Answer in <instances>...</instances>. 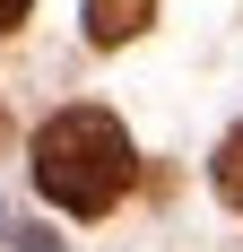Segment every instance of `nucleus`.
<instances>
[{"mask_svg": "<svg viewBox=\"0 0 243 252\" xmlns=\"http://www.w3.org/2000/svg\"><path fill=\"white\" fill-rule=\"evenodd\" d=\"M156 18V0H87V44H130Z\"/></svg>", "mask_w": 243, "mask_h": 252, "instance_id": "nucleus-2", "label": "nucleus"}, {"mask_svg": "<svg viewBox=\"0 0 243 252\" xmlns=\"http://www.w3.org/2000/svg\"><path fill=\"white\" fill-rule=\"evenodd\" d=\"M26 9H35V0H0V35H9V26H18Z\"/></svg>", "mask_w": 243, "mask_h": 252, "instance_id": "nucleus-4", "label": "nucleus"}, {"mask_svg": "<svg viewBox=\"0 0 243 252\" xmlns=\"http://www.w3.org/2000/svg\"><path fill=\"white\" fill-rule=\"evenodd\" d=\"M217 200L243 218V130H226V148H217Z\"/></svg>", "mask_w": 243, "mask_h": 252, "instance_id": "nucleus-3", "label": "nucleus"}, {"mask_svg": "<svg viewBox=\"0 0 243 252\" xmlns=\"http://www.w3.org/2000/svg\"><path fill=\"white\" fill-rule=\"evenodd\" d=\"M139 174V157H130V130L96 104H70V113H52L35 130V191L52 209H70V218H104V209L130 191Z\"/></svg>", "mask_w": 243, "mask_h": 252, "instance_id": "nucleus-1", "label": "nucleus"}, {"mask_svg": "<svg viewBox=\"0 0 243 252\" xmlns=\"http://www.w3.org/2000/svg\"><path fill=\"white\" fill-rule=\"evenodd\" d=\"M0 235H9V209H0Z\"/></svg>", "mask_w": 243, "mask_h": 252, "instance_id": "nucleus-5", "label": "nucleus"}]
</instances>
